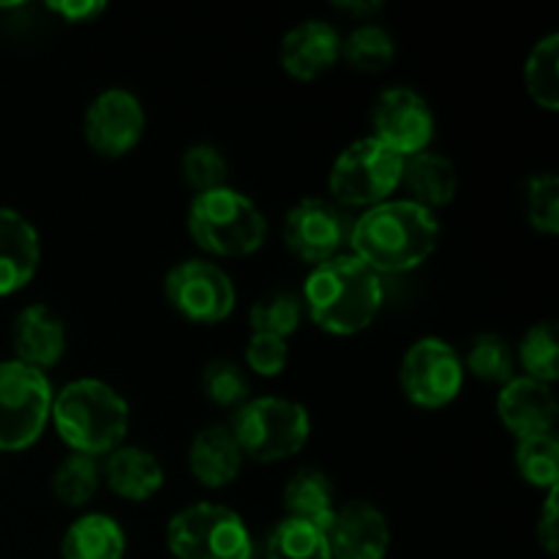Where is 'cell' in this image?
<instances>
[{"label": "cell", "mask_w": 559, "mask_h": 559, "mask_svg": "<svg viewBox=\"0 0 559 559\" xmlns=\"http://www.w3.org/2000/svg\"><path fill=\"white\" fill-rule=\"evenodd\" d=\"M104 480L118 497L131 502H145L156 497L164 486V467L151 451L134 445H120L107 453Z\"/></svg>", "instance_id": "cell-20"}, {"label": "cell", "mask_w": 559, "mask_h": 559, "mask_svg": "<svg viewBox=\"0 0 559 559\" xmlns=\"http://www.w3.org/2000/svg\"><path fill=\"white\" fill-rule=\"evenodd\" d=\"M129 418L126 399L102 380H74L60 388L49 415L66 445L93 459L123 445Z\"/></svg>", "instance_id": "cell-3"}, {"label": "cell", "mask_w": 559, "mask_h": 559, "mask_svg": "<svg viewBox=\"0 0 559 559\" xmlns=\"http://www.w3.org/2000/svg\"><path fill=\"white\" fill-rule=\"evenodd\" d=\"M382 298V278L371 267L353 254H336L309 273L300 304L325 333L355 336L377 320Z\"/></svg>", "instance_id": "cell-2"}, {"label": "cell", "mask_w": 559, "mask_h": 559, "mask_svg": "<svg viewBox=\"0 0 559 559\" xmlns=\"http://www.w3.org/2000/svg\"><path fill=\"white\" fill-rule=\"evenodd\" d=\"M404 158L377 142L374 136L353 142L338 153L331 167V194L338 205L377 207L402 186Z\"/></svg>", "instance_id": "cell-7"}, {"label": "cell", "mask_w": 559, "mask_h": 559, "mask_svg": "<svg viewBox=\"0 0 559 559\" xmlns=\"http://www.w3.org/2000/svg\"><path fill=\"white\" fill-rule=\"evenodd\" d=\"M267 559H333L322 530L284 519L271 530L265 544Z\"/></svg>", "instance_id": "cell-25"}, {"label": "cell", "mask_w": 559, "mask_h": 559, "mask_svg": "<svg viewBox=\"0 0 559 559\" xmlns=\"http://www.w3.org/2000/svg\"><path fill=\"white\" fill-rule=\"evenodd\" d=\"M338 9H342V11H353V14L369 16V14H377V11H380L382 5L380 3H338Z\"/></svg>", "instance_id": "cell-38"}, {"label": "cell", "mask_w": 559, "mask_h": 559, "mask_svg": "<svg viewBox=\"0 0 559 559\" xmlns=\"http://www.w3.org/2000/svg\"><path fill=\"white\" fill-rule=\"evenodd\" d=\"M374 140L402 158L418 156L435 136V115L426 98L409 87H391L380 93L371 112Z\"/></svg>", "instance_id": "cell-11"}, {"label": "cell", "mask_w": 559, "mask_h": 559, "mask_svg": "<svg viewBox=\"0 0 559 559\" xmlns=\"http://www.w3.org/2000/svg\"><path fill=\"white\" fill-rule=\"evenodd\" d=\"M519 364L527 371L524 377L551 385L559 377V338L555 322H538L524 333L519 344Z\"/></svg>", "instance_id": "cell-28"}, {"label": "cell", "mask_w": 559, "mask_h": 559, "mask_svg": "<svg viewBox=\"0 0 559 559\" xmlns=\"http://www.w3.org/2000/svg\"><path fill=\"white\" fill-rule=\"evenodd\" d=\"M189 233L213 257H249L267 238V218L240 191L224 189L197 194L189 207Z\"/></svg>", "instance_id": "cell-4"}, {"label": "cell", "mask_w": 559, "mask_h": 559, "mask_svg": "<svg viewBox=\"0 0 559 559\" xmlns=\"http://www.w3.org/2000/svg\"><path fill=\"white\" fill-rule=\"evenodd\" d=\"M527 218L538 233H559V180L555 173H540L530 180Z\"/></svg>", "instance_id": "cell-34"}, {"label": "cell", "mask_w": 559, "mask_h": 559, "mask_svg": "<svg viewBox=\"0 0 559 559\" xmlns=\"http://www.w3.org/2000/svg\"><path fill=\"white\" fill-rule=\"evenodd\" d=\"M404 396L424 409H440L456 402L464 385V364L442 338H420L407 349L399 369Z\"/></svg>", "instance_id": "cell-10"}, {"label": "cell", "mask_w": 559, "mask_h": 559, "mask_svg": "<svg viewBox=\"0 0 559 559\" xmlns=\"http://www.w3.org/2000/svg\"><path fill=\"white\" fill-rule=\"evenodd\" d=\"M462 364L478 380L506 385V382L513 380V364H516V358H513V349L506 338L497 336V333H484V336H478L469 344L467 360H462Z\"/></svg>", "instance_id": "cell-31"}, {"label": "cell", "mask_w": 559, "mask_h": 559, "mask_svg": "<svg viewBox=\"0 0 559 559\" xmlns=\"http://www.w3.org/2000/svg\"><path fill=\"white\" fill-rule=\"evenodd\" d=\"M98 491V464L93 456L71 453L58 464L52 475V495L63 506L82 508L93 500Z\"/></svg>", "instance_id": "cell-30"}, {"label": "cell", "mask_w": 559, "mask_h": 559, "mask_svg": "<svg viewBox=\"0 0 559 559\" xmlns=\"http://www.w3.org/2000/svg\"><path fill=\"white\" fill-rule=\"evenodd\" d=\"M145 134V109L123 87L104 91L85 112V140L98 156L120 158L134 151Z\"/></svg>", "instance_id": "cell-12"}, {"label": "cell", "mask_w": 559, "mask_h": 559, "mask_svg": "<svg viewBox=\"0 0 559 559\" xmlns=\"http://www.w3.org/2000/svg\"><path fill=\"white\" fill-rule=\"evenodd\" d=\"M516 467L530 486L555 491L559 484V442L555 431L519 440Z\"/></svg>", "instance_id": "cell-27"}, {"label": "cell", "mask_w": 559, "mask_h": 559, "mask_svg": "<svg viewBox=\"0 0 559 559\" xmlns=\"http://www.w3.org/2000/svg\"><path fill=\"white\" fill-rule=\"evenodd\" d=\"M11 344L20 364L44 371L58 364L66 353L63 320L49 306H27L11 325Z\"/></svg>", "instance_id": "cell-18"}, {"label": "cell", "mask_w": 559, "mask_h": 559, "mask_svg": "<svg viewBox=\"0 0 559 559\" xmlns=\"http://www.w3.org/2000/svg\"><path fill=\"white\" fill-rule=\"evenodd\" d=\"M338 58H342V36L331 22L306 20L287 31L282 41V66L293 80H317L328 74Z\"/></svg>", "instance_id": "cell-15"}, {"label": "cell", "mask_w": 559, "mask_h": 559, "mask_svg": "<svg viewBox=\"0 0 559 559\" xmlns=\"http://www.w3.org/2000/svg\"><path fill=\"white\" fill-rule=\"evenodd\" d=\"M104 9L107 5L102 0H58V3H49V11L63 16L66 22H91L98 14H104Z\"/></svg>", "instance_id": "cell-36"}, {"label": "cell", "mask_w": 559, "mask_h": 559, "mask_svg": "<svg viewBox=\"0 0 559 559\" xmlns=\"http://www.w3.org/2000/svg\"><path fill=\"white\" fill-rule=\"evenodd\" d=\"M189 469L207 489H224L243 469V453L227 426H207L189 448Z\"/></svg>", "instance_id": "cell-19"}, {"label": "cell", "mask_w": 559, "mask_h": 559, "mask_svg": "<svg viewBox=\"0 0 559 559\" xmlns=\"http://www.w3.org/2000/svg\"><path fill=\"white\" fill-rule=\"evenodd\" d=\"M175 559H251V535L243 519L224 506L197 502L167 524Z\"/></svg>", "instance_id": "cell-8"}, {"label": "cell", "mask_w": 559, "mask_h": 559, "mask_svg": "<svg viewBox=\"0 0 559 559\" xmlns=\"http://www.w3.org/2000/svg\"><path fill=\"white\" fill-rule=\"evenodd\" d=\"M164 293L173 309L197 325L224 322L238 304L233 278L207 260L178 262L164 278Z\"/></svg>", "instance_id": "cell-9"}, {"label": "cell", "mask_w": 559, "mask_h": 559, "mask_svg": "<svg viewBox=\"0 0 559 559\" xmlns=\"http://www.w3.org/2000/svg\"><path fill=\"white\" fill-rule=\"evenodd\" d=\"M289 360V344L284 338L254 333L246 344V366L260 377H278Z\"/></svg>", "instance_id": "cell-35"}, {"label": "cell", "mask_w": 559, "mask_h": 559, "mask_svg": "<svg viewBox=\"0 0 559 559\" xmlns=\"http://www.w3.org/2000/svg\"><path fill=\"white\" fill-rule=\"evenodd\" d=\"M284 508L287 519L311 524V527L328 533L333 516H336V495L325 473L314 467L298 469L284 489Z\"/></svg>", "instance_id": "cell-21"}, {"label": "cell", "mask_w": 559, "mask_h": 559, "mask_svg": "<svg viewBox=\"0 0 559 559\" xmlns=\"http://www.w3.org/2000/svg\"><path fill=\"white\" fill-rule=\"evenodd\" d=\"M52 385L47 374L20 360L0 364V451L16 453L44 435L52 415Z\"/></svg>", "instance_id": "cell-6"}, {"label": "cell", "mask_w": 559, "mask_h": 559, "mask_svg": "<svg viewBox=\"0 0 559 559\" xmlns=\"http://www.w3.org/2000/svg\"><path fill=\"white\" fill-rule=\"evenodd\" d=\"M251 559H254V557H251Z\"/></svg>", "instance_id": "cell-39"}, {"label": "cell", "mask_w": 559, "mask_h": 559, "mask_svg": "<svg viewBox=\"0 0 559 559\" xmlns=\"http://www.w3.org/2000/svg\"><path fill=\"white\" fill-rule=\"evenodd\" d=\"M342 55L355 71L364 74H380L396 58V44L393 36L380 25H358L342 41Z\"/></svg>", "instance_id": "cell-26"}, {"label": "cell", "mask_w": 559, "mask_h": 559, "mask_svg": "<svg viewBox=\"0 0 559 559\" xmlns=\"http://www.w3.org/2000/svg\"><path fill=\"white\" fill-rule=\"evenodd\" d=\"M63 559H123L126 533L107 513H85L63 535Z\"/></svg>", "instance_id": "cell-23"}, {"label": "cell", "mask_w": 559, "mask_h": 559, "mask_svg": "<svg viewBox=\"0 0 559 559\" xmlns=\"http://www.w3.org/2000/svg\"><path fill=\"white\" fill-rule=\"evenodd\" d=\"M300 317H304V304H300L298 295L284 293V289L267 293L249 311V322L254 333L284 338V342L300 328Z\"/></svg>", "instance_id": "cell-29"}, {"label": "cell", "mask_w": 559, "mask_h": 559, "mask_svg": "<svg viewBox=\"0 0 559 559\" xmlns=\"http://www.w3.org/2000/svg\"><path fill=\"white\" fill-rule=\"evenodd\" d=\"M524 82L527 93L538 107L557 112L559 109V36L549 33L540 38L530 52L527 66H524Z\"/></svg>", "instance_id": "cell-24"}, {"label": "cell", "mask_w": 559, "mask_h": 559, "mask_svg": "<svg viewBox=\"0 0 559 559\" xmlns=\"http://www.w3.org/2000/svg\"><path fill=\"white\" fill-rule=\"evenodd\" d=\"M349 229L342 211L320 197H309L293 205L284 216V243L298 260L322 265L342 251Z\"/></svg>", "instance_id": "cell-13"}, {"label": "cell", "mask_w": 559, "mask_h": 559, "mask_svg": "<svg viewBox=\"0 0 559 559\" xmlns=\"http://www.w3.org/2000/svg\"><path fill=\"white\" fill-rule=\"evenodd\" d=\"M229 431H233L243 459L273 464L304 451L311 435V418L304 404L278 396H262L246 402L238 409Z\"/></svg>", "instance_id": "cell-5"}, {"label": "cell", "mask_w": 559, "mask_h": 559, "mask_svg": "<svg viewBox=\"0 0 559 559\" xmlns=\"http://www.w3.org/2000/svg\"><path fill=\"white\" fill-rule=\"evenodd\" d=\"M180 175H183L186 186L197 191V194H207L227 186V158L218 147L213 145H191L180 158Z\"/></svg>", "instance_id": "cell-32"}, {"label": "cell", "mask_w": 559, "mask_h": 559, "mask_svg": "<svg viewBox=\"0 0 559 559\" xmlns=\"http://www.w3.org/2000/svg\"><path fill=\"white\" fill-rule=\"evenodd\" d=\"M402 183L413 194V202L435 211V207L453 202L459 189V175L451 158L424 151L418 156L404 158Z\"/></svg>", "instance_id": "cell-22"}, {"label": "cell", "mask_w": 559, "mask_h": 559, "mask_svg": "<svg viewBox=\"0 0 559 559\" xmlns=\"http://www.w3.org/2000/svg\"><path fill=\"white\" fill-rule=\"evenodd\" d=\"M497 413L506 429L519 440L535 435H551L557 420V399L551 385L535 382L530 377H513L506 382L497 399Z\"/></svg>", "instance_id": "cell-16"}, {"label": "cell", "mask_w": 559, "mask_h": 559, "mask_svg": "<svg viewBox=\"0 0 559 559\" xmlns=\"http://www.w3.org/2000/svg\"><path fill=\"white\" fill-rule=\"evenodd\" d=\"M41 240L22 213L0 207V298L16 293L36 276Z\"/></svg>", "instance_id": "cell-17"}, {"label": "cell", "mask_w": 559, "mask_h": 559, "mask_svg": "<svg viewBox=\"0 0 559 559\" xmlns=\"http://www.w3.org/2000/svg\"><path fill=\"white\" fill-rule=\"evenodd\" d=\"M355 260L382 276L407 273L424 265L440 243V222L435 211L413 200H388L369 207L347 235Z\"/></svg>", "instance_id": "cell-1"}, {"label": "cell", "mask_w": 559, "mask_h": 559, "mask_svg": "<svg viewBox=\"0 0 559 559\" xmlns=\"http://www.w3.org/2000/svg\"><path fill=\"white\" fill-rule=\"evenodd\" d=\"M202 391L218 407H243L249 402V380L233 360H213L202 371Z\"/></svg>", "instance_id": "cell-33"}, {"label": "cell", "mask_w": 559, "mask_h": 559, "mask_svg": "<svg viewBox=\"0 0 559 559\" xmlns=\"http://www.w3.org/2000/svg\"><path fill=\"white\" fill-rule=\"evenodd\" d=\"M325 538L333 559H385L391 527L380 508L353 500L338 508Z\"/></svg>", "instance_id": "cell-14"}, {"label": "cell", "mask_w": 559, "mask_h": 559, "mask_svg": "<svg viewBox=\"0 0 559 559\" xmlns=\"http://www.w3.org/2000/svg\"><path fill=\"white\" fill-rule=\"evenodd\" d=\"M538 540L549 555H557L559 530H557V489L549 491L544 502V511L538 516Z\"/></svg>", "instance_id": "cell-37"}]
</instances>
